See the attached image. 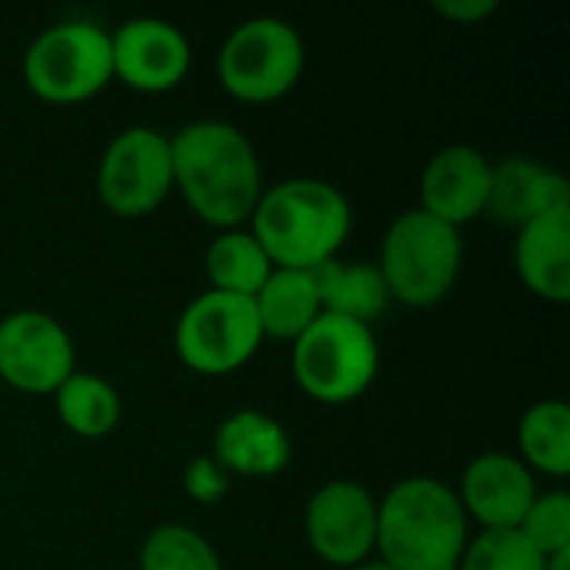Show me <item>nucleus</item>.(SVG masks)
I'll return each instance as SVG.
<instances>
[{
  "instance_id": "1",
  "label": "nucleus",
  "mask_w": 570,
  "mask_h": 570,
  "mask_svg": "<svg viewBox=\"0 0 570 570\" xmlns=\"http://www.w3.org/2000/svg\"><path fill=\"white\" fill-rule=\"evenodd\" d=\"M174 187L190 210L217 227L237 230L264 194V174L254 144L227 120H194L170 137Z\"/></svg>"
},
{
  "instance_id": "2",
  "label": "nucleus",
  "mask_w": 570,
  "mask_h": 570,
  "mask_svg": "<svg viewBox=\"0 0 570 570\" xmlns=\"http://www.w3.org/2000/svg\"><path fill=\"white\" fill-rule=\"evenodd\" d=\"M471 541L454 488L438 478H404L377 501V561L391 570H458Z\"/></svg>"
},
{
  "instance_id": "3",
  "label": "nucleus",
  "mask_w": 570,
  "mask_h": 570,
  "mask_svg": "<svg viewBox=\"0 0 570 570\" xmlns=\"http://www.w3.org/2000/svg\"><path fill=\"white\" fill-rule=\"evenodd\" d=\"M351 220V204L334 184L291 177L277 187H264L250 214V234L274 267L314 271L341 254Z\"/></svg>"
},
{
  "instance_id": "4",
  "label": "nucleus",
  "mask_w": 570,
  "mask_h": 570,
  "mask_svg": "<svg viewBox=\"0 0 570 570\" xmlns=\"http://www.w3.org/2000/svg\"><path fill=\"white\" fill-rule=\"evenodd\" d=\"M461 261V230L414 207L391 220L377 271L391 301L407 307H434L458 284Z\"/></svg>"
},
{
  "instance_id": "5",
  "label": "nucleus",
  "mask_w": 570,
  "mask_h": 570,
  "mask_svg": "<svg viewBox=\"0 0 570 570\" xmlns=\"http://www.w3.org/2000/svg\"><path fill=\"white\" fill-rule=\"evenodd\" d=\"M381 347L374 327L321 314L291 344V374L297 387L317 404H351L377 377Z\"/></svg>"
},
{
  "instance_id": "6",
  "label": "nucleus",
  "mask_w": 570,
  "mask_h": 570,
  "mask_svg": "<svg viewBox=\"0 0 570 570\" xmlns=\"http://www.w3.org/2000/svg\"><path fill=\"white\" fill-rule=\"evenodd\" d=\"M110 80V30L90 20L53 23L40 30L23 53V83L47 104H83Z\"/></svg>"
},
{
  "instance_id": "7",
  "label": "nucleus",
  "mask_w": 570,
  "mask_h": 570,
  "mask_svg": "<svg viewBox=\"0 0 570 570\" xmlns=\"http://www.w3.org/2000/svg\"><path fill=\"white\" fill-rule=\"evenodd\" d=\"M304 73V40L281 17H250L237 23L217 53L220 87L247 104L281 100Z\"/></svg>"
},
{
  "instance_id": "8",
  "label": "nucleus",
  "mask_w": 570,
  "mask_h": 570,
  "mask_svg": "<svg viewBox=\"0 0 570 570\" xmlns=\"http://www.w3.org/2000/svg\"><path fill=\"white\" fill-rule=\"evenodd\" d=\"M264 344L261 317L254 297H237L224 291L197 294L174 327L177 357L207 377H224L240 371Z\"/></svg>"
},
{
  "instance_id": "9",
  "label": "nucleus",
  "mask_w": 570,
  "mask_h": 570,
  "mask_svg": "<svg viewBox=\"0 0 570 570\" xmlns=\"http://www.w3.org/2000/svg\"><path fill=\"white\" fill-rule=\"evenodd\" d=\"M174 190L170 137L154 127L120 130L97 170V194L104 207L117 217L137 220L154 214Z\"/></svg>"
},
{
  "instance_id": "10",
  "label": "nucleus",
  "mask_w": 570,
  "mask_h": 570,
  "mask_svg": "<svg viewBox=\"0 0 570 570\" xmlns=\"http://www.w3.org/2000/svg\"><path fill=\"white\" fill-rule=\"evenodd\" d=\"M77 371L73 341L43 311H13L0 321V381L23 394H53Z\"/></svg>"
},
{
  "instance_id": "11",
  "label": "nucleus",
  "mask_w": 570,
  "mask_h": 570,
  "mask_svg": "<svg viewBox=\"0 0 570 570\" xmlns=\"http://www.w3.org/2000/svg\"><path fill=\"white\" fill-rule=\"evenodd\" d=\"M311 551L331 568H357L374 554L377 501L357 481H327L304 511Z\"/></svg>"
},
{
  "instance_id": "12",
  "label": "nucleus",
  "mask_w": 570,
  "mask_h": 570,
  "mask_svg": "<svg viewBox=\"0 0 570 570\" xmlns=\"http://www.w3.org/2000/svg\"><path fill=\"white\" fill-rule=\"evenodd\" d=\"M114 80L140 94L174 90L190 70V43L184 30L160 17H134L110 30Z\"/></svg>"
},
{
  "instance_id": "13",
  "label": "nucleus",
  "mask_w": 570,
  "mask_h": 570,
  "mask_svg": "<svg viewBox=\"0 0 570 570\" xmlns=\"http://www.w3.org/2000/svg\"><path fill=\"white\" fill-rule=\"evenodd\" d=\"M461 508L484 531H518L538 498L534 474L514 454H478L461 478Z\"/></svg>"
},
{
  "instance_id": "14",
  "label": "nucleus",
  "mask_w": 570,
  "mask_h": 570,
  "mask_svg": "<svg viewBox=\"0 0 570 570\" xmlns=\"http://www.w3.org/2000/svg\"><path fill=\"white\" fill-rule=\"evenodd\" d=\"M488 187L491 160L478 147H444L428 160L421 174V210L461 230L484 214Z\"/></svg>"
},
{
  "instance_id": "15",
  "label": "nucleus",
  "mask_w": 570,
  "mask_h": 570,
  "mask_svg": "<svg viewBox=\"0 0 570 570\" xmlns=\"http://www.w3.org/2000/svg\"><path fill=\"white\" fill-rule=\"evenodd\" d=\"M570 207V187L564 174L531 160V157H504L491 164V187L484 214L504 227H524L551 210Z\"/></svg>"
},
{
  "instance_id": "16",
  "label": "nucleus",
  "mask_w": 570,
  "mask_h": 570,
  "mask_svg": "<svg viewBox=\"0 0 570 570\" xmlns=\"http://www.w3.org/2000/svg\"><path fill=\"white\" fill-rule=\"evenodd\" d=\"M210 458L230 478H277L291 464V434L264 411H237L214 431Z\"/></svg>"
},
{
  "instance_id": "17",
  "label": "nucleus",
  "mask_w": 570,
  "mask_h": 570,
  "mask_svg": "<svg viewBox=\"0 0 570 570\" xmlns=\"http://www.w3.org/2000/svg\"><path fill=\"white\" fill-rule=\"evenodd\" d=\"M514 264L531 294L548 304L570 301V207L551 210L518 230Z\"/></svg>"
},
{
  "instance_id": "18",
  "label": "nucleus",
  "mask_w": 570,
  "mask_h": 570,
  "mask_svg": "<svg viewBox=\"0 0 570 570\" xmlns=\"http://www.w3.org/2000/svg\"><path fill=\"white\" fill-rule=\"evenodd\" d=\"M254 307H257L264 337L291 341V344L324 314L314 274L287 271V267H274V274L254 294Z\"/></svg>"
},
{
  "instance_id": "19",
  "label": "nucleus",
  "mask_w": 570,
  "mask_h": 570,
  "mask_svg": "<svg viewBox=\"0 0 570 570\" xmlns=\"http://www.w3.org/2000/svg\"><path fill=\"white\" fill-rule=\"evenodd\" d=\"M321 291V304L327 314L357 321V324H374L387 307L391 294L387 284L377 271V264H344V261H327L311 271Z\"/></svg>"
},
{
  "instance_id": "20",
  "label": "nucleus",
  "mask_w": 570,
  "mask_h": 570,
  "mask_svg": "<svg viewBox=\"0 0 570 570\" xmlns=\"http://www.w3.org/2000/svg\"><path fill=\"white\" fill-rule=\"evenodd\" d=\"M53 404H57V417L63 421V428L87 441L107 438L120 424V394L100 374L73 371L53 391Z\"/></svg>"
},
{
  "instance_id": "21",
  "label": "nucleus",
  "mask_w": 570,
  "mask_h": 570,
  "mask_svg": "<svg viewBox=\"0 0 570 570\" xmlns=\"http://www.w3.org/2000/svg\"><path fill=\"white\" fill-rule=\"evenodd\" d=\"M204 264H207L210 291H224L237 297H254L264 287V281L274 274L271 257L264 254L257 237L244 227L220 230L210 240Z\"/></svg>"
},
{
  "instance_id": "22",
  "label": "nucleus",
  "mask_w": 570,
  "mask_h": 570,
  "mask_svg": "<svg viewBox=\"0 0 570 570\" xmlns=\"http://www.w3.org/2000/svg\"><path fill=\"white\" fill-rule=\"evenodd\" d=\"M521 454L528 471H541L551 478L570 474V407L564 401H538L524 411L518 428Z\"/></svg>"
},
{
  "instance_id": "23",
  "label": "nucleus",
  "mask_w": 570,
  "mask_h": 570,
  "mask_svg": "<svg viewBox=\"0 0 570 570\" xmlns=\"http://www.w3.org/2000/svg\"><path fill=\"white\" fill-rule=\"evenodd\" d=\"M140 570H224V564L197 528L160 524L144 538Z\"/></svg>"
},
{
  "instance_id": "24",
  "label": "nucleus",
  "mask_w": 570,
  "mask_h": 570,
  "mask_svg": "<svg viewBox=\"0 0 570 570\" xmlns=\"http://www.w3.org/2000/svg\"><path fill=\"white\" fill-rule=\"evenodd\" d=\"M458 570H544V558L518 531H481L468 541Z\"/></svg>"
},
{
  "instance_id": "25",
  "label": "nucleus",
  "mask_w": 570,
  "mask_h": 570,
  "mask_svg": "<svg viewBox=\"0 0 570 570\" xmlns=\"http://www.w3.org/2000/svg\"><path fill=\"white\" fill-rule=\"evenodd\" d=\"M518 534L541 558L570 551V494H564V491H544V494H538L534 504L528 508Z\"/></svg>"
},
{
  "instance_id": "26",
  "label": "nucleus",
  "mask_w": 570,
  "mask_h": 570,
  "mask_svg": "<svg viewBox=\"0 0 570 570\" xmlns=\"http://www.w3.org/2000/svg\"><path fill=\"white\" fill-rule=\"evenodd\" d=\"M184 491L197 504H217L230 491V474L210 454L194 458L184 471Z\"/></svg>"
},
{
  "instance_id": "27",
  "label": "nucleus",
  "mask_w": 570,
  "mask_h": 570,
  "mask_svg": "<svg viewBox=\"0 0 570 570\" xmlns=\"http://www.w3.org/2000/svg\"><path fill=\"white\" fill-rule=\"evenodd\" d=\"M434 10L458 23H481L498 10V0H434Z\"/></svg>"
},
{
  "instance_id": "28",
  "label": "nucleus",
  "mask_w": 570,
  "mask_h": 570,
  "mask_svg": "<svg viewBox=\"0 0 570 570\" xmlns=\"http://www.w3.org/2000/svg\"><path fill=\"white\" fill-rule=\"evenodd\" d=\"M544 570H570V551H561V554L544 558Z\"/></svg>"
},
{
  "instance_id": "29",
  "label": "nucleus",
  "mask_w": 570,
  "mask_h": 570,
  "mask_svg": "<svg viewBox=\"0 0 570 570\" xmlns=\"http://www.w3.org/2000/svg\"><path fill=\"white\" fill-rule=\"evenodd\" d=\"M347 570H391L387 564H381V561H364V564H357V568H347Z\"/></svg>"
}]
</instances>
